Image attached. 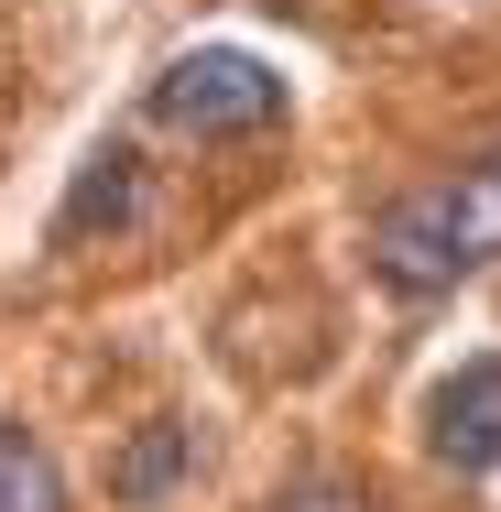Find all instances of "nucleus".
Instances as JSON below:
<instances>
[{"label":"nucleus","mask_w":501,"mask_h":512,"mask_svg":"<svg viewBox=\"0 0 501 512\" xmlns=\"http://www.w3.org/2000/svg\"><path fill=\"white\" fill-rule=\"evenodd\" d=\"M153 120L186 131V142H251L284 120V77L251 55V44H197L153 77Z\"/></svg>","instance_id":"1"},{"label":"nucleus","mask_w":501,"mask_h":512,"mask_svg":"<svg viewBox=\"0 0 501 512\" xmlns=\"http://www.w3.org/2000/svg\"><path fill=\"white\" fill-rule=\"evenodd\" d=\"M0 512H66V469L22 425H0Z\"/></svg>","instance_id":"5"},{"label":"nucleus","mask_w":501,"mask_h":512,"mask_svg":"<svg viewBox=\"0 0 501 512\" xmlns=\"http://www.w3.org/2000/svg\"><path fill=\"white\" fill-rule=\"evenodd\" d=\"M371 262H382V284L393 295H447L458 273H469V240H458V197L447 186H414L371 218Z\"/></svg>","instance_id":"2"},{"label":"nucleus","mask_w":501,"mask_h":512,"mask_svg":"<svg viewBox=\"0 0 501 512\" xmlns=\"http://www.w3.org/2000/svg\"><path fill=\"white\" fill-rule=\"evenodd\" d=\"M99 218H131V153H120V142L88 153V175H77V197H66V218H55V240H88Z\"/></svg>","instance_id":"7"},{"label":"nucleus","mask_w":501,"mask_h":512,"mask_svg":"<svg viewBox=\"0 0 501 512\" xmlns=\"http://www.w3.org/2000/svg\"><path fill=\"white\" fill-rule=\"evenodd\" d=\"M447 197H458V240H469V262H501V142L480 153V164L447 175Z\"/></svg>","instance_id":"6"},{"label":"nucleus","mask_w":501,"mask_h":512,"mask_svg":"<svg viewBox=\"0 0 501 512\" xmlns=\"http://www.w3.org/2000/svg\"><path fill=\"white\" fill-rule=\"evenodd\" d=\"M262 512H371V491L338 480V469H316V480H295V491H273Z\"/></svg>","instance_id":"8"},{"label":"nucleus","mask_w":501,"mask_h":512,"mask_svg":"<svg viewBox=\"0 0 501 512\" xmlns=\"http://www.w3.org/2000/svg\"><path fill=\"white\" fill-rule=\"evenodd\" d=\"M425 436H436V458L458 480H491L501 469V360H458L436 382V404H425Z\"/></svg>","instance_id":"3"},{"label":"nucleus","mask_w":501,"mask_h":512,"mask_svg":"<svg viewBox=\"0 0 501 512\" xmlns=\"http://www.w3.org/2000/svg\"><path fill=\"white\" fill-rule=\"evenodd\" d=\"M186 458H197V425H175V414H164V425H142V436L109 458V502H131V512L164 502V491L186 480Z\"/></svg>","instance_id":"4"}]
</instances>
